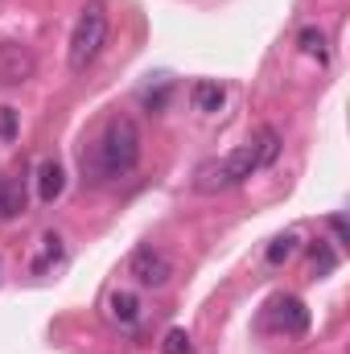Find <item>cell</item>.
<instances>
[{"instance_id":"6da1fadb","label":"cell","mask_w":350,"mask_h":354,"mask_svg":"<svg viewBox=\"0 0 350 354\" xmlns=\"http://www.w3.org/2000/svg\"><path fill=\"white\" fill-rule=\"evenodd\" d=\"M136 161H140V128L128 115H111L83 153V174L91 181H116L132 174Z\"/></svg>"},{"instance_id":"7a4b0ae2","label":"cell","mask_w":350,"mask_h":354,"mask_svg":"<svg viewBox=\"0 0 350 354\" xmlns=\"http://www.w3.org/2000/svg\"><path fill=\"white\" fill-rule=\"evenodd\" d=\"M256 169H260L256 145H243V149H235V153H227V157L202 161V165L194 169V189H198V194H223V189L243 185Z\"/></svg>"},{"instance_id":"3957f363","label":"cell","mask_w":350,"mask_h":354,"mask_svg":"<svg viewBox=\"0 0 350 354\" xmlns=\"http://www.w3.org/2000/svg\"><path fill=\"white\" fill-rule=\"evenodd\" d=\"M103 41H107V8H103L99 0H91V4H83V12H79V21H75L71 50H66V62H71L75 75H83L91 62L99 58Z\"/></svg>"},{"instance_id":"277c9868","label":"cell","mask_w":350,"mask_h":354,"mask_svg":"<svg viewBox=\"0 0 350 354\" xmlns=\"http://www.w3.org/2000/svg\"><path fill=\"white\" fill-rule=\"evenodd\" d=\"M128 276H132L136 284H145V288H165V284L174 280V260H169L161 248L145 243V248H136V252L128 256Z\"/></svg>"},{"instance_id":"5b68a950","label":"cell","mask_w":350,"mask_h":354,"mask_svg":"<svg viewBox=\"0 0 350 354\" xmlns=\"http://www.w3.org/2000/svg\"><path fill=\"white\" fill-rule=\"evenodd\" d=\"M37 71V58L21 41H0V87H25Z\"/></svg>"},{"instance_id":"8992f818","label":"cell","mask_w":350,"mask_h":354,"mask_svg":"<svg viewBox=\"0 0 350 354\" xmlns=\"http://www.w3.org/2000/svg\"><path fill=\"white\" fill-rule=\"evenodd\" d=\"M42 248H37V256H33V264H29V272L33 276H46L54 264H62V256H66V248H62V235H54V231H46L42 239H37Z\"/></svg>"},{"instance_id":"52a82bcc","label":"cell","mask_w":350,"mask_h":354,"mask_svg":"<svg viewBox=\"0 0 350 354\" xmlns=\"http://www.w3.org/2000/svg\"><path fill=\"white\" fill-rule=\"evenodd\" d=\"M62 189H66V174H62V165H58L54 157H46V161L37 165V198H42V202H54Z\"/></svg>"},{"instance_id":"ba28073f","label":"cell","mask_w":350,"mask_h":354,"mask_svg":"<svg viewBox=\"0 0 350 354\" xmlns=\"http://www.w3.org/2000/svg\"><path fill=\"white\" fill-rule=\"evenodd\" d=\"M190 103H194V111H219L223 103H227V91L223 83H214V79H198L194 87H190Z\"/></svg>"},{"instance_id":"9c48e42d","label":"cell","mask_w":350,"mask_h":354,"mask_svg":"<svg viewBox=\"0 0 350 354\" xmlns=\"http://www.w3.org/2000/svg\"><path fill=\"white\" fill-rule=\"evenodd\" d=\"M276 322H280L288 334H305V330H309V313H305V305H301L297 297H280V301H276Z\"/></svg>"},{"instance_id":"30bf717a","label":"cell","mask_w":350,"mask_h":354,"mask_svg":"<svg viewBox=\"0 0 350 354\" xmlns=\"http://www.w3.org/2000/svg\"><path fill=\"white\" fill-rule=\"evenodd\" d=\"M107 313H111L116 326H136V317H140V301H136L132 292H111Z\"/></svg>"},{"instance_id":"8fae6325","label":"cell","mask_w":350,"mask_h":354,"mask_svg":"<svg viewBox=\"0 0 350 354\" xmlns=\"http://www.w3.org/2000/svg\"><path fill=\"white\" fill-rule=\"evenodd\" d=\"M297 46H301V54H309V58H317V62H326L330 58V41H326V33L322 29H301V37H297Z\"/></svg>"},{"instance_id":"7c38bea8","label":"cell","mask_w":350,"mask_h":354,"mask_svg":"<svg viewBox=\"0 0 350 354\" xmlns=\"http://www.w3.org/2000/svg\"><path fill=\"white\" fill-rule=\"evenodd\" d=\"M25 210V189L17 181H0V218H17Z\"/></svg>"},{"instance_id":"4fadbf2b","label":"cell","mask_w":350,"mask_h":354,"mask_svg":"<svg viewBox=\"0 0 350 354\" xmlns=\"http://www.w3.org/2000/svg\"><path fill=\"white\" fill-rule=\"evenodd\" d=\"M252 145H256V161H260V169H264V165H272V161L280 157V132H276V128H264Z\"/></svg>"},{"instance_id":"5bb4252c","label":"cell","mask_w":350,"mask_h":354,"mask_svg":"<svg viewBox=\"0 0 350 354\" xmlns=\"http://www.w3.org/2000/svg\"><path fill=\"white\" fill-rule=\"evenodd\" d=\"M297 243H301V239H297V235H293V231H284V235H276V239H272V248H268V264H284V260H293V256H297Z\"/></svg>"},{"instance_id":"9a60e30c","label":"cell","mask_w":350,"mask_h":354,"mask_svg":"<svg viewBox=\"0 0 350 354\" xmlns=\"http://www.w3.org/2000/svg\"><path fill=\"white\" fill-rule=\"evenodd\" d=\"M161 354H194L190 334H185V330H169V334H165V342H161Z\"/></svg>"},{"instance_id":"2e32d148","label":"cell","mask_w":350,"mask_h":354,"mask_svg":"<svg viewBox=\"0 0 350 354\" xmlns=\"http://www.w3.org/2000/svg\"><path fill=\"white\" fill-rule=\"evenodd\" d=\"M309 256H313V264H317V272L326 276V272H334V264H338V256L326 248V239H317L313 248H309Z\"/></svg>"},{"instance_id":"e0dca14e","label":"cell","mask_w":350,"mask_h":354,"mask_svg":"<svg viewBox=\"0 0 350 354\" xmlns=\"http://www.w3.org/2000/svg\"><path fill=\"white\" fill-rule=\"evenodd\" d=\"M12 136H17V111L0 107V140H12Z\"/></svg>"},{"instance_id":"ac0fdd59","label":"cell","mask_w":350,"mask_h":354,"mask_svg":"<svg viewBox=\"0 0 350 354\" xmlns=\"http://www.w3.org/2000/svg\"><path fill=\"white\" fill-rule=\"evenodd\" d=\"M330 231L338 235V248H347V223H342V214H334V218H330Z\"/></svg>"}]
</instances>
